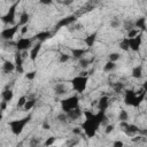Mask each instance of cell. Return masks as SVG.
Listing matches in <instances>:
<instances>
[{"mask_svg": "<svg viewBox=\"0 0 147 147\" xmlns=\"http://www.w3.org/2000/svg\"><path fill=\"white\" fill-rule=\"evenodd\" d=\"M83 115L85 116V119L82 123L80 127L87 138H93L96 134L100 125H102L107 121L106 111H98L94 114L91 110H85Z\"/></svg>", "mask_w": 147, "mask_h": 147, "instance_id": "1", "label": "cell"}, {"mask_svg": "<svg viewBox=\"0 0 147 147\" xmlns=\"http://www.w3.org/2000/svg\"><path fill=\"white\" fill-rule=\"evenodd\" d=\"M31 119V115H28L25 117H22V118H17V119H13L10 122H8V126L11 131V133L16 137H18L20 134H22V132L24 131L26 124H29Z\"/></svg>", "mask_w": 147, "mask_h": 147, "instance_id": "2", "label": "cell"}, {"mask_svg": "<svg viewBox=\"0 0 147 147\" xmlns=\"http://www.w3.org/2000/svg\"><path fill=\"white\" fill-rule=\"evenodd\" d=\"M70 83H71V85H72V88H74L77 93L82 94V93H84V92L86 91V88H87L88 77H87V76H80V75H78V76L74 77V78L70 80Z\"/></svg>", "mask_w": 147, "mask_h": 147, "instance_id": "3", "label": "cell"}, {"mask_svg": "<svg viewBox=\"0 0 147 147\" xmlns=\"http://www.w3.org/2000/svg\"><path fill=\"white\" fill-rule=\"evenodd\" d=\"M79 106V98L75 94V95H70L68 98H64L61 100V109L63 113H69L72 109L78 108Z\"/></svg>", "mask_w": 147, "mask_h": 147, "instance_id": "4", "label": "cell"}, {"mask_svg": "<svg viewBox=\"0 0 147 147\" xmlns=\"http://www.w3.org/2000/svg\"><path fill=\"white\" fill-rule=\"evenodd\" d=\"M20 1H16L14 2L9 9L7 10V13L5 15L1 16V21L3 24H14L15 23V16H16V9H17V6H18Z\"/></svg>", "mask_w": 147, "mask_h": 147, "instance_id": "5", "label": "cell"}, {"mask_svg": "<svg viewBox=\"0 0 147 147\" xmlns=\"http://www.w3.org/2000/svg\"><path fill=\"white\" fill-rule=\"evenodd\" d=\"M20 29H21V26H20L18 24L13 25V26H10V28H5V29L1 31V33H0L1 39H2V40H10V39H13Z\"/></svg>", "mask_w": 147, "mask_h": 147, "instance_id": "6", "label": "cell"}, {"mask_svg": "<svg viewBox=\"0 0 147 147\" xmlns=\"http://www.w3.org/2000/svg\"><path fill=\"white\" fill-rule=\"evenodd\" d=\"M16 48L18 52H26L29 48H32V39L22 37L16 42Z\"/></svg>", "mask_w": 147, "mask_h": 147, "instance_id": "7", "label": "cell"}, {"mask_svg": "<svg viewBox=\"0 0 147 147\" xmlns=\"http://www.w3.org/2000/svg\"><path fill=\"white\" fill-rule=\"evenodd\" d=\"M77 21V17L75 16V15H69V16H67V17H63V18H61L57 23H56V30H59V29H61V28H67V26H70L71 24H74L75 22Z\"/></svg>", "mask_w": 147, "mask_h": 147, "instance_id": "8", "label": "cell"}, {"mask_svg": "<svg viewBox=\"0 0 147 147\" xmlns=\"http://www.w3.org/2000/svg\"><path fill=\"white\" fill-rule=\"evenodd\" d=\"M141 45H142V36H141V34H139V36H137V37H134V38L129 39L130 49L133 51V52H139Z\"/></svg>", "mask_w": 147, "mask_h": 147, "instance_id": "9", "label": "cell"}, {"mask_svg": "<svg viewBox=\"0 0 147 147\" xmlns=\"http://www.w3.org/2000/svg\"><path fill=\"white\" fill-rule=\"evenodd\" d=\"M23 56H22V53L21 52H16L14 54V63H15V68H16V72L18 74H23L24 72V67H23Z\"/></svg>", "mask_w": 147, "mask_h": 147, "instance_id": "10", "label": "cell"}, {"mask_svg": "<svg viewBox=\"0 0 147 147\" xmlns=\"http://www.w3.org/2000/svg\"><path fill=\"white\" fill-rule=\"evenodd\" d=\"M121 126L123 127V131H124L127 136H134V134L139 131V129H138L137 125H134V124H130V123H127V122H123V123H121Z\"/></svg>", "mask_w": 147, "mask_h": 147, "instance_id": "11", "label": "cell"}, {"mask_svg": "<svg viewBox=\"0 0 147 147\" xmlns=\"http://www.w3.org/2000/svg\"><path fill=\"white\" fill-rule=\"evenodd\" d=\"M109 107V98L107 95H102L96 101V108L99 111H106Z\"/></svg>", "mask_w": 147, "mask_h": 147, "instance_id": "12", "label": "cell"}, {"mask_svg": "<svg viewBox=\"0 0 147 147\" xmlns=\"http://www.w3.org/2000/svg\"><path fill=\"white\" fill-rule=\"evenodd\" d=\"M136 96H137V92H134L133 90H126L125 91V94H124V103L126 106L132 107Z\"/></svg>", "mask_w": 147, "mask_h": 147, "instance_id": "13", "label": "cell"}, {"mask_svg": "<svg viewBox=\"0 0 147 147\" xmlns=\"http://www.w3.org/2000/svg\"><path fill=\"white\" fill-rule=\"evenodd\" d=\"M40 49H41V42H38V44L33 45L32 48L30 49V52H29V57H30V60H31L32 62H34V61L37 60V57H38V55H39V53H40Z\"/></svg>", "mask_w": 147, "mask_h": 147, "instance_id": "14", "label": "cell"}, {"mask_svg": "<svg viewBox=\"0 0 147 147\" xmlns=\"http://www.w3.org/2000/svg\"><path fill=\"white\" fill-rule=\"evenodd\" d=\"M83 113L84 111L78 107V108L72 109L71 111L67 113V116H68V119H70V121H77V119H79L83 116Z\"/></svg>", "mask_w": 147, "mask_h": 147, "instance_id": "15", "label": "cell"}, {"mask_svg": "<svg viewBox=\"0 0 147 147\" xmlns=\"http://www.w3.org/2000/svg\"><path fill=\"white\" fill-rule=\"evenodd\" d=\"M133 24H134V28L138 29L139 31H147V22H146V18L144 16L138 17Z\"/></svg>", "mask_w": 147, "mask_h": 147, "instance_id": "16", "label": "cell"}, {"mask_svg": "<svg viewBox=\"0 0 147 147\" xmlns=\"http://www.w3.org/2000/svg\"><path fill=\"white\" fill-rule=\"evenodd\" d=\"M86 52H87L86 48H72L71 49V56L74 59H76V60L79 61L80 59L84 57V55L86 54Z\"/></svg>", "mask_w": 147, "mask_h": 147, "instance_id": "17", "label": "cell"}, {"mask_svg": "<svg viewBox=\"0 0 147 147\" xmlns=\"http://www.w3.org/2000/svg\"><path fill=\"white\" fill-rule=\"evenodd\" d=\"M2 71L5 74H11L13 71H16V68H15V63L11 62V61H8L6 60L2 64Z\"/></svg>", "mask_w": 147, "mask_h": 147, "instance_id": "18", "label": "cell"}, {"mask_svg": "<svg viewBox=\"0 0 147 147\" xmlns=\"http://www.w3.org/2000/svg\"><path fill=\"white\" fill-rule=\"evenodd\" d=\"M68 92V88H67V86H65V84H63V83H57V84H55V86H54V93L56 94V95H63V94H65Z\"/></svg>", "mask_w": 147, "mask_h": 147, "instance_id": "19", "label": "cell"}, {"mask_svg": "<svg viewBox=\"0 0 147 147\" xmlns=\"http://www.w3.org/2000/svg\"><path fill=\"white\" fill-rule=\"evenodd\" d=\"M51 37H52V33H51L49 31H40V32H38V33L34 36V38H36L39 42H42V41L49 39Z\"/></svg>", "mask_w": 147, "mask_h": 147, "instance_id": "20", "label": "cell"}, {"mask_svg": "<svg viewBox=\"0 0 147 147\" xmlns=\"http://www.w3.org/2000/svg\"><path fill=\"white\" fill-rule=\"evenodd\" d=\"M96 36H98V33H96V32H93V33L88 34V36L84 39L85 45H86L87 47H92V46L95 44V41H96Z\"/></svg>", "mask_w": 147, "mask_h": 147, "instance_id": "21", "label": "cell"}, {"mask_svg": "<svg viewBox=\"0 0 147 147\" xmlns=\"http://www.w3.org/2000/svg\"><path fill=\"white\" fill-rule=\"evenodd\" d=\"M29 20H30V15H29V13L28 11H22V14L20 15V20H18V25L22 28V26H24V25H28V22H29Z\"/></svg>", "mask_w": 147, "mask_h": 147, "instance_id": "22", "label": "cell"}, {"mask_svg": "<svg viewBox=\"0 0 147 147\" xmlns=\"http://www.w3.org/2000/svg\"><path fill=\"white\" fill-rule=\"evenodd\" d=\"M131 76L134 78V79H140L142 78V65H136L132 71H131Z\"/></svg>", "mask_w": 147, "mask_h": 147, "instance_id": "23", "label": "cell"}, {"mask_svg": "<svg viewBox=\"0 0 147 147\" xmlns=\"http://www.w3.org/2000/svg\"><path fill=\"white\" fill-rule=\"evenodd\" d=\"M1 98H2V101H6L7 103L10 102L14 98V92L13 90H5L2 93H1Z\"/></svg>", "mask_w": 147, "mask_h": 147, "instance_id": "24", "label": "cell"}, {"mask_svg": "<svg viewBox=\"0 0 147 147\" xmlns=\"http://www.w3.org/2000/svg\"><path fill=\"white\" fill-rule=\"evenodd\" d=\"M118 121H119L121 123L129 121V113H127L125 109H121V110H119V113H118Z\"/></svg>", "mask_w": 147, "mask_h": 147, "instance_id": "25", "label": "cell"}, {"mask_svg": "<svg viewBox=\"0 0 147 147\" xmlns=\"http://www.w3.org/2000/svg\"><path fill=\"white\" fill-rule=\"evenodd\" d=\"M119 48L124 52H127L130 49V46H129V38L124 37L121 41H119Z\"/></svg>", "mask_w": 147, "mask_h": 147, "instance_id": "26", "label": "cell"}, {"mask_svg": "<svg viewBox=\"0 0 147 147\" xmlns=\"http://www.w3.org/2000/svg\"><path fill=\"white\" fill-rule=\"evenodd\" d=\"M116 69V63L115 62H110V61H107L103 65V71L105 72H110L113 70Z\"/></svg>", "mask_w": 147, "mask_h": 147, "instance_id": "27", "label": "cell"}, {"mask_svg": "<svg viewBox=\"0 0 147 147\" xmlns=\"http://www.w3.org/2000/svg\"><path fill=\"white\" fill-rule=\"evenodd\" d=\"M34 105H36V99H34V98H32V99H28V101H26V103H25L23 110H25V111L31 110V109L34 107Z\"/></svg>", "mask_w": 147, "mask_h": 147, "instance_id": "28", "label": "cell"}, {"mask_svg": "<svg viewBox=\"0 0 147 147\" xmlns=\"http://www.w3.org/2000/svg\"><path fill=\"white\" fill-rule=\"evenodd\" d=\"M140 31L138 30V29H136V28H133V29H131V30H129L127 31V33H126V38H129V39H131V38H134V37H137V36H139L140 33H139Z\"/></svg>", "mask_w": 147, "mask_h": 147, "instance_id": "29", "label": "cell"}, {"mask_svg": "<svg viewBox=\"0 0 147 147\" xmlns=\"http://www.w3.org/2000/svg\"><path fill=\"white\" fill-rule=\"evenodd\" d=\"M119 59H121V54L117 53V52H113V53H110L108 55V61H110V62H115L116 63V61H118Z\"/></svg>", "mask_w": 147, "mask_h": 147, "instance_id": "30", "label": "cell"}, {"mask_svg": "<svg viewBox=\"0 0 147 147\" xmlns=\"http://www.w3.org/2000/svg\"><path fill=\"white\" fill-rule=\"evenodd\" d=\"M56 137H54V136H51V137H48L46 140H45V142H44V146L45 147H52L54 144H55V141H56Z\"/></svg>", "mask_w": 147, "mask_h": 147, "instance_id": "31", "label": "cell"}, {"mask_svg": "<svg viewBox=\"0 0 147 147\" xmlns=\"http://www.w3.org/2000/svg\"><path fill=\"white\" fill-rule=\"evenodd\" d=\"M56 119L60 122V123H62V124H64V123H67L68 122V116H67V114L65 113H60L57 116H56Z\"/></svg>", "mask_w": 147, "mask_h": 147, "instance_id": "32", "label": "cell"}, {"mask_svg": "<svg viewBox=\"0 0 147 147\" xmlns=\"http://www.w3.org/2000/svg\"><path fill=\"white\" fill-rule=\"evenodd\" d=\"M26 101H28V98L25 96V95H22L20 99H18V101H17V108H24V106H25V103H26Z\"/></svg>", "mask_w": 147, "mask_h": 147, "instance_id": "33", "label": "cell"}, {"mask_svg": "<svg viewBox=\"0 0 147 147\" xmlns=\"http://www.w3.org/2000/svg\"><path fill=\"white\" fill-rule=\"evenodd\" d=\"M40 142H41V140H40V138H31L30 139V141H29V145H30V147H38L39 145H40Z\"/></svg>", "mask_w": 147, "mask_h": 147, "instance_id": "34", "label": "cell"}, {"mask_svg": "<svg viewBox=\"0 0 147 147\" xmlns=\"http://www.w3.org/2000/svg\"><path fill=\"white\" fill-rule=\"evenodd\" d=\"M109 24H110V28H111V29H117V28H119L121 22H119V20H117V18H113Z\"/></svg>", "mask_w": 147, "mask_h": 147, "instance_id": "35", "label": "cell"}, {"mask_svg": "<svg viewBox=\"0 0 147 147\" xmlns=\"http://www.w3.org/2000/svg\"><path fill=\"white\" fill-rule=\"evenodd\" d=\"M78 62H79V67H82V68H86V67L91 63V60H87V59L83 57V59H80Z\"/></svg>", "mask_w": 147, "mask_h": 147, "instance_id": "36", "label": "cell"}, {"mask_svg": "<svg viewBox=\"0 0 147 147\" xmlns=\"http://www.w3.org/2000/svg\"><path fill=\"white\" fill-rule=\"evenodd\" d=\"M36 76H37V72H36L34 70L29 71V72H26V74H25V78H26L28 80H33V79L36 78Z\"/></svg>", "mask_w": 147, "mask_h": 147, "instance_id": "37", "label": "cell"}, {"mask_svg": "<svg viewBox=\"0 0 147 147\" xmlns=\"http://www.w3.org/2000/svg\"><path fill=\"white\" fill-rule=\"evenodd\" d=\"M69 60H70V55L64 54V53H62V54L60 55V57H59V61H60L61 63H65V62H68Z\"/></svg>", "mask_w": 147, "mask_h": 147, "instance_id": "38", "label": "cell"}, {"mask_svg": "<svg viewBox=\"0 0 147 147\" xmlns=\"http://www.w3.org/2000/svg\"><path fill=\"white\" fill-rule=\"evenodd\" d=\"M113 87H114L115 92H121L124 88V85H123V83H115V84H113Z\"/></svg>", "mask_w": 147, "mask_h": 147, "instance_id": "39", "label": "cell"}, {"mask_svg": "<svg viewBox=\"0 0 147 147\" xmlns=\"http://www.w3.org/2000/svg\"><path fill=\"white\" fill-rule=\"evenodd\" d=\"M114 129H115L114 124H108V125L106 126V129H105V133H106V134H109V133H111V132L114 131Z\"/></svg>", "mask_w": 147, "mask_h": 147, "instance_id": "40", "label": "cell"}, {"mask_svg": "<svg viewBox=\"0 0 147 147\" xmlns=\"http://www.w3.org/2000/svg\"><path fill=\"white\" fill-rule=\"evenodd\" d=\"M113 147H124V142L122 140H115L113 142Z\"/></svg>", "mask_w": 147, "mask_h": 147, "instance_id": "41", "label": "cell"}, {"mask_svg": "<svg viewBox=\"0 0 147 147\" xmlns=\"http://www.w3.org/2000/svg\"><path fill=\"white\" fill-rule=\"evenodd\" d=\"M6 108H7V102L6 101H1V103H0V110L1 111H5Z\"/></svg>", "mask_w": 147, "mask_h": 147, "instance_id": "42", "label": "cell"}, {"mask_svg": "<svg viewBox=\"0 0 147 147\" xmlns=\"http://www.w3.org/2000/svg\"><path fill=\"white\" fill-rule=\"evenodd\" d=\"M41 127H42L44 130H49V129H51V125H49V123H48L47 121H45V122L42 123V125H41Z\"/></svg>", "mask_w": 147, "mask_h": 147, "instance_id": "43", "label": "cell"}, {"mask_svg": "<svg viewBox=\"0 0 147 147\" xmlns=\"http://www.w3.org/2000/svg\"><path fill=\"white\" fill-rule=\"evenodd\" d=\"M28 30H29L28 25H24V26H22V28L20 29V31H21V34H25V33L28 32Z\"/></svg>", "mask_w": 147, "mask_h": 147, "instance_id": "44", "label": "cell"}, {"mask_svg": "<svg viewBox=\"0 0 147 147\" xmlns=\"http://www.w3.org/2000/svg\"><path fill=\"white\" fill-rule=\"evenodd\" d=\"M82 132H83L82 127H75V129L72 130V133H74V134H80Z\"/></svg>", "mask_w": 147, "mask_h": 147, "instance_id": "45", "label": "cell"}, {"mask_svg": "<svg viewBox=\"0 0 147 147\" xmlns=\"http://www.w3.org/2000/svg\"><path fill=\"white\" fill-rule=\"evenodd\" d=\"M142 90L147 93V80H145V82L142 83Z\"/></svg>", "mask_w": 147, "mask_h": 147, "instance_id": "46", "label": "cell"}, {"mask_svg": "<svg viewBox=\"0 0 147 147\" xmlns=\"http://www.w3.org/2000/svg\"><path fill=\"white\" fill-rule=\"evenodd\" d=\"M141 138H142V137H134V138H132V141H134V142H136V141H140Z\"/></svg>", "mask_w": 147, "mask_h": 147, "instance_id": "47", "label": "cell"}, {"mask_svg": "<svg viewBox=\"0 0 147 147\" xmlns=\"http://www.w3.org/2000/svg\"><path fill=\"white\" fill-rule=\"evenodd\" d=\"M40 3H42V5H51L52 1H49V0H47V1H40Z\"/></svg>", "mask_w": 147, "mask_h": 147, "instance_id": "48", "label": "cell"}, {"mask_svg": "<svg viewBox=\"0 0 147 147\" xmlns=\"http://www.w3.org/2000/svg\"><path fill=\"white\" fill-rule=\"evenodd\" d=\"M61 3H63V5H70V3H72V1H62Z\"/></svg>", "mask_w": 147, "mask_h": 147, "instance_id": "49", "label": "cell"}, {"mask_svg": "<svg viewBox=\"0 0 147 147\" xmlns=\"http://www.w3.org/2000/svg\"><path fill=\"white\" fill-rule=\"evenodd\" d=\"M52 147H55V146H52Z\"/></svg>", "mask_w": 147, "mask_h": 147, "instance_id": "50", "label": "cell"}]
</instances>
